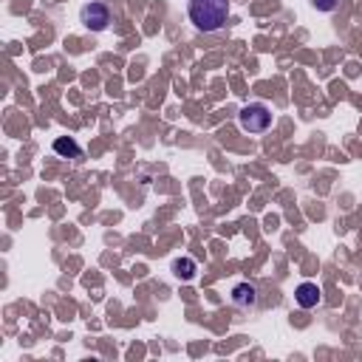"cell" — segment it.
<instances>
[{
	"label": "cell",
	"instance_id": "1",
	"mask_svg": "<svg viewBox=\"0 0 362 362\" xmlns=\"http://www.w3.org/2000/svg\"><path fill=\"white\" fill-rule=\"evenodd\" d=\"M187 18L204 34L221 32L230 20V0H187Z\"/></svg>",
	"mask_w": 362,
	"mask_h": 362
},
{
	"label": "cell",
	"instance_id": "2",
	"mask_svg": "<svg viewBox=\"0 0 362 362\" xmlns=\"http://www.w3.org/2000/svg\"><path fill=\"white\" fill-rule=\"evenodd\" d=\"M238 125L241 130L246 133H266L269 125H272V111L260 102H252V105H244L238 111Z\"/></svg>",
	"mask_w": 362,
	"mask_h": 362
},
{
	"label": "cell",
	"instance_id": "3",
	"mask_svg": "<svg viewBox=\"0 0 362 362\" xmlns=\"http://www.w3.org/2000/svg\"><path fill=\"white\" fill-rule=\"evenodd\" d=\"M80 20L91 32H105L111 26V9L105 4H97V0H91V4H85L80 9Z\"/></svg>",
	"mask_w": 362,
	"mask_h": 362
},
{
	"label": "cell",
	"instance_id": "4",
	"mask_svg": "<svg viewBox=\"0 0 362 362\" xmlns=\"http://www.w3.org/2000/svg\"><path fill=\"white\" fill-rule=\"evenodd\" d=\"M295 303L300 306V309H314V306H320L323 303V292H320V286L317 283H300L298 288H295Z\"/></svg>",
	"mask_w": 362,
	"mask_h": 362
},
{
	"label": "cell",
	"instance_id": "5",
	"mask_svg": "<svg viewBox=\"0 0 362 362\" xmlns=\"http://www.w3.org/2000/svg\"><path fill=\"white\" fill-rule=\"evenodd\" d=\"M232 303L238 309H255L258 306V288L252 283H238L232 286Z\"/></svg>",
	"mask_w": 362,
	"mask_h": 362
},
{
	"label": "cell",
	"instance_id": "6",
	"mask_svg": "<svg viewBox=\"0 0 362 362\" xmlns=\"http://www.w3.org/2000/svg\"><path fill=\"white\" fill-rule=\"evenodd\" d=\"M54 153L62 156V159H80L83 148L71 136H60V139H54Z\"/></svg>",
	"mask_w": 362,
	"mask_h": 362
},
{
	"label": "cell",
	"instance_id": "7",
	"mask_svg": "<svg viewBox=\"0 0 362 362\" xmlns=\"http://www.w3.org/2000/svg\"><path fill=\"white\" fill-rule=\"evenodd\" d=\"M195 272H198V266H195L193 258H179V260H173V274H176L179 280H193Z\"/></svg>",
	"mask_w": 362,
	"mask_h": 362
},
{
	"label": "cell",
	"instance_id": "8",
	"mask_svg": "<svg viewBox=\"0 0 362 362\" xmlns=\"http://www.w3.org/2000/svg\"><path fill=\"white\" fill-rule=\"evenodd\" d=\"M312 6H314L317 12H334V9L340 6V0H312Z\"/></svg>",
	"mask_w": 362,
	"mask_h": 362
}]
</instances>
